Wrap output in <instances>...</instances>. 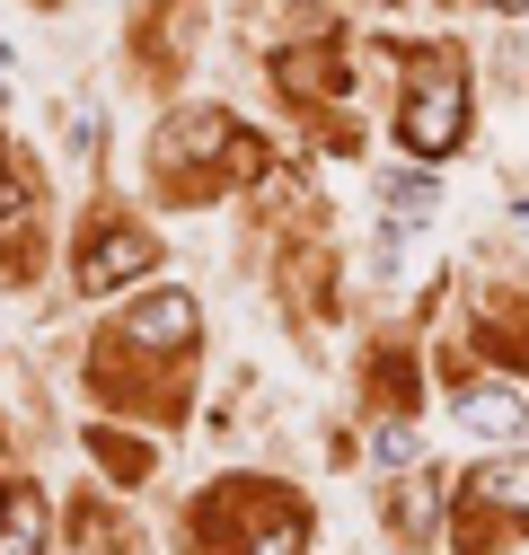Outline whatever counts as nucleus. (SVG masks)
Segmentation results:
<instances>
[{
  "mask_svg": "<svg viewBox=\"0 0 529 555\" xmlns=\"http://www.w3.org/2000/svg\"><path fill=\"white\" fill-rule=\"evenodd\" d=\"M397 142H407L415 159H450L459 142H468V62L459 53H415L407 72V106H397Z\"/></svg>",
  "mask_w": 529,
  "mask_h": 555,
  "instance_id": "f257e3e1",
  "label": "nucleus"
},
{
  "mask_svg": "<svg viewBox=\"0 0 529 555\" xmlns=\"http://www.w3.org/2000/svg\"><path fill=\"white\" fill-rule=\"evenodd\" d=\"M124 344H132V353H185V344H194V300L185 292H151L142 309L124 318Z\"/></svg>",
  "mask_w": 529,
  "mask_h": 555,
  "instance_id": "f03ea898",
  "label": "nucleus"
},
{
  "mask_svg": "<svg viewBox=\"0 0 529 555\" xmlns=\"http://www.w3.org/2000/svg\"><path fill=\"white\" fill-rule=\"evenodd\" d=\"M142 264H151V238L142 230H98L89 256H80V292H124Z\"/></svg>",
  "mask_w": 529,
  "mask_h": 555,
  "instance_id": "7ed1b4c3",
  "label": "nucleus"
},
{
  "mask_svg": "<svg viewBox=\"0 0 529 555\" xmlns=\"http://www.w3.org/2000/svg\"><path fill=\"white\" fill-rule=\"evenodd\" d=\"M459 424H468V433H494V441H512V433L529 424V397H520L512 379H468V388H459Z\"/></svg>",
  "mask_w": 529,
  "mask_h": 555,
  "instance_id": "20e7f679",
  "label": "nucleus"
},
{
  "mask_svg": "<svg viewBox=\"0 0 529 555\" xmlns=\"http://www.w3.org/2000/svg\"><path fill=\"white\" fill-rule=\"evenodd\" d=\"M0 555H44V494L0 485Z\"/></svg>",
  "mask_w": 529,
  "mask_h": 555,
  "instance_id": "39448f33",
  "label": "nucleus"
},
{
  "mask_svg": "<svg viewBox=\"0 0 529 555\" xmlns=\"http://www.w3.org/2000/svg\"><path fill=\"white\" fill-rule=\"evenodd\" d=\"M477 503L529 520V459H486V467H477Z\"/></svg>",
  "mask_w": 529,
  "mask_h": 555,
  "instance_id": "423d86ee",
  "label": "nucleus"
},
{
  "mask_svg": "<svg viewBox=\"0 0 529 555\" xmlns=\"http://www.w3.org/2000/svg\"><path fill=\"white\" fill-rule=\"evenodd\" d=\"M433 203H441V194H433V177H397V185H388V230L433 221Z\"/></svg>",
  "mask_w": 529,
  "mask_h": 555,
  "instance_id": "0eeeda50",
  "label": "nucleus"
},
{
  "mask_svg": "<svg viewBox=\"0 0 529 555\" xmlns=\"http://www.w3.org/2000/svg\"><path fill=\"white\" fill-rule=\"evenodd\" d=\"M89 450H98L115 476H142V467H151V450H132V441H115V433H89Z\"/></svg>",
  "mask_w": 529,
  "mask_h": 555,
  "instance_id": "6e6552de",
  "label": "nucleus"
},
{
  "mask_svg": "<svg viewBox=\"0 0 529 555\" xmlns=\"http://www.w3.org/2000/svg\"><path fill=\"white\" fill-rule=\"evenodd\" d=\"M371 450H379V467H407V459H415V450H424V441H415V433H407V424H388V433H379V441H371Z\"/></svg>",
  "mask_w": 529,
  "mask_h": 555,
  "instance_id": "1a4fd4ad",
  "label": "nucleus"
},
{
  "mask_svg": "<svg viewBox=\"0 0 529 555\" xmlns=\"http://www.w3.org/2000/svg\"><path fill=\"white\" fill-rule=\"evenodd\" d=\"M0 212H18V177L10 168H0Z\"/></svg>",
  "mask_w": 529,
  "mask_h": 555,
  "instance_id": "9d476101",
  "label": "nucleus"
},
{
  "mask_svg": "<svg viewBox=\"0 0 529 555\" xmlns=\"http://www.w3.org/2000/svg\"><path fill=\"white\" fill-rule=\"evenodd\" d=\"M494 10H529V0H494Z\"/></svg>",
  "mask_w": 529,
  "mask_h": 555,
  "instance_id": "9b49d317",
  "label": "nucleus"
}]
</instances>
